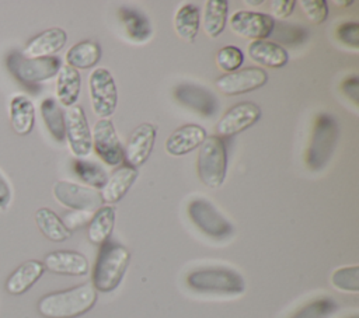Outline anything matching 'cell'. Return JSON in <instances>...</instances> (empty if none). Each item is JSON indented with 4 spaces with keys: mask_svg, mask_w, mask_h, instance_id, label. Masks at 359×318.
Returning a JSON list of instances; mask_svg holds the SVG:
<instances>
[{
    "mask_svg": "<svg viewBox=\"0 0 359 318\" xmlns=\"http://www.w3.org/2000/svg\"><path fill=\"white\" fill-rule=\"evenodd\" d=\"M264 3V0H258V1H247V4H252V6H259V4H262Z\"/></svg>",
    "mask_w": 359,
    "mask_h": 318,
    "instance_id": "7bdbcfd3",
    "label": "cell"
},
{
    "mask_svg": "<svg viewBox=\"0 0 359 318\" xmlns=\"http://www.w3.org/2000/svg\"><path fill=\"white\" fill-rule=\"evenodd\" d=\"M338 6H351L353 1H335Z\"/></svg>",
    "mask_w": 359,
    "mask_h": 318,
    "instance_id": "b9f144b4",
    "label": "cell"
},
{
    "mask_svg": "<svg viewBox=\"0 0 359 318\" xmlns=\"http://www.w3.org/2000/svg\"><path fill=\"white\" fill-rule=\"evenodd\" d=\"M187 283L196 291L240 294L245 289L244 279L236 270L226 268H205L191 272Z\"/></svg>",
    "mask_w": 359,
    "mask_h": 318,
    "instance_id": "5b68a950",
    "label": "cell"
},
{
    "mask_svg": "<svg viewBox=\"0 0 359 318\" xmlns=\"http://www.w3.org/2000/svg\"><path fill=\"white\" fill-rule=\"evenodd\" d=\"M129 259L130 254L123 245L105 241L101 245L93 269V287L102 293L116 289L125 275Z\"/></svg>",
    "mask_w": 359,
    "mask_h": 318,
    "instance_id": "7a4b0ae2",
    "label": "cell"
},
{
    "mask_svg": "<svg viewBox=\"0 0 359 318\" xmlns=\"http://www.w3.org/2000/svg\"><path fill=\"white\" fill-rule=\"evenodd\" d=\"M206 130L199 125H184L175 129L165 140V151L171 155H184L201 147Z\"/></svg>",
    "mask_w": 359,
    "mask_h": 318,
    "instance_id": "e0dca14e",
    "label": "cell"
},
{
    "mask_svg": "<svg viewBox=\"0 0 359 318\" xmlns=\"http://www.w3.org/2000/svg\"><path fill=\"white\" fill-rule=\"evenodd\" d=\"M230 27L237 35L243 38L264 41L272 34L275 28V21L268 14L243 10L231 15Z\"/></svg>",
    "mask_w": 359,
    "mask_h": 318,
    "instance_id": "4fadbf2b",
    "label": "cell"
},
{
    "mask_svg": "<svg viewBox=\"0 0 359 318\" xmlns=\"http://www.w3.org/2000/svg\"><path fill=\"white\" fill-rule=\"evenodd\" d=\"M243 60H244V55L241 49L233 45L224 46L219 49V52L216 53V63L226 73L237 71V69L243 64Z\"/></svg>",
    "mask_w": 359,
    "mask_h": 318,
    "instance_id": "e575fe53",
    "label": "cell"
},
{
    "mask_svg": "<svg viewBox=\"0 0 359 318\" xmlns=\"http://www.w3.org/2000/svg\"><path fill=\"white\" fill-rule=\"evenodd\" d=\"M188 214L202 233L215 240H224L233 234V226L203 198L194 199L189 203Z\"/></svg>",
    "mask_w": 359,
    "mask_h": 318,
    "instance_id": "ba28073f",
    "label": "cell"
},
{
    "mask_svg": "<svg viewBox=\"0 0 359 318\" xmlns=\"http://www.w3.org/2000/svg\"><path fill=\"white\" fill-rule=\"evenodd\" d=\"M45 266L42 262L31 259L21 263L7 279L6 290L13 296L24 294L43 275Z\"/></svg>",
    "mask_w": 359,
    "mask_h": 318,
    "instance_id": "ffe728a7",
    "label": "cell"
},
{
    "mask_svg": "<svg viewBox=\"0 0 359 318\" xmlns=\"http://www.w3.org/2000/svg\"><path fill=\"white\" fill-rule=\"evenodd\" d=\"M304 15L314 24H321L327 20L328 6L324 0H303L300 1Z\"/></svg>",
    "mask_w": 359,
    "mask_h": 318,
    "instance_id": "d590c367",
    "label": "cell"
},
{
    "mask_svg": "<svg viewBox=\"0 0 359 318\" xmlns=\"http://www.w3.org/2000/svg\"><path fill=\"white\" fill-rule=\"evenodd\" d=\"M93 147L98 157L108 165H119L123 161V148L119 143L111 119H98L91 132Z\"/></svg>",
    "mask_w": 359,
    "mask_h": 318,
    "instance_id": "8fae6325",
    "label": "cell"
},
{
    "mask_svg": "<svg viewBox=\"0 0 359 318\" xmlns=\"http://www.w3.org/2000/svg\"><path fill=\"white\" fill-rule=\"evenodd\" d=\"M261 118V108L254 102H238L233 105L217 122L216 130L222 136H233L252 126Z\"/></svg>",
    "mask_w": 359,
    "mask_h": 318,
    "instance_id": "5bb4252c",
    "label": "cell"
},
{
    "mask_svg": "<svg viewBox=\"0 0 359 318\" xmlns=\"http://www.w3.org/2000/svg\"><path fill=\"white\" fill-rule=\"evenodd\" d=\"M41 115L49 130V133L57 140L63 141L66 137L65 113L60 109L59 102L53 97H46L41 102Z\"/></svg>",
    "mask_w": 359,
    "mask_h": 318,
    "instance_id": "f1b7e54d",
    "label": "cell"
},
{
    "mask_svg": "<svg viewBox=\"0 0 359 318\" xmlns=\"http://www.w3.org/2000/svg\"><path fill=\"white\" fill-rule=\"evenodd\" d=\"M337 137L338 126L334 118L327 113L318 115L306 155V163L311 170H321L327 164L335 148Z\"/></svg>",
    "mask_w": 359,
    "mask_h": 318,
    "instance_id": "8992f818",
    "label": "cell"
},
{
    "mask_svg": "<svg viewBox=\"0 0 359 318\" xmlns=\"http://www.w3.org/2000/svg\"><path fill=\"white\" fill-rule=\"evenodd\" d=\"M227 153L219 136H206L198 154V174L208 188H219L226 178Z\"/></svg>",
    "mask_w": 359,
    "mask_h": 318,
    "instance_id": "277c9868",
    "label": "cell"
},
{
    "mask_svg": "<svg viewBox=\"0 0 359 318\" xmlns=\"http://www.w3.org/2000/svg\"><path fill=\"white\" fill-rule=\"evenodd\" d=\"M13 199V189L6 179V177L0 172V210H6L10 206Z\"/></svg>",
    "mask_w": 359,
    "mask_h": 318,
    "instance_id": "ab89813d",
    "label": "cell"
},
{
    "mask_svg": "<svg viewBox=\"0 0 359 318\" xmlns=\"http://www.w3.org/2000/svg\"><path fill=\"white\" fill-rule=\"evenodd\" d=\"M229 3L226 0H208L203 13V29L208 36H219L226 27Z\"/></svg>",
    "mask_w": 359,
    "mask_h": 318,
    "instance_id": "83f0119b",
    "label": "cell"
},
{
    "mask_svg": "<svg viewBox=\"0 0 359 318\" xmlns=\"http://www.w3.org/2000/svg\"><path fill=\"white\" fill-rule=\"evenodd\" d=\"M8 71L22 84H36L55 77L62 62L59 56L25 57L20 50H11L6 57Z\"/></svg>",
    "mask_w": 359,
    "mask_h": 318,
    "instance_id": "3957f363",
    "label": "cell"
},
{
    "mask_svg": "<svg viewBox=\"0 0 359 318\" xmlns=\"http://www.w3.org/2000/svg\"><path fill=\"white\" fill-rule=\"evenodd\" d=\"M35 223L41 233L50 241L60 242L72 235V231L67 230L62 219L48 207H41L35 212Z\"/></svg>",
    "mask_w": 359,
    "mask_h": 318,
    "instance_id": "484cf974",
    "label": "cell"
},
{
    "mask_svg": "<svg viewBox=\"0 0 359 318\" xmlns=\"http://www.w3.org/2000/svg\"><path fill=\"white\" fill-rule=\"evenodd\" d=\"M91 220V213L90 212H81V210H74L73 213H69L65 216V219L62 220L63 224L67 227V230H73L77 227H81L83 224H86L87 221Z\"/></svg>",
    "mask_w": 359,
    "mask_h": 318,
    "instance_id": "74e56055",
    "label": "cell"
},
{
    "mask_svg": "<svg viewBox=\"0 0 359 318\" xmlns=\"http://www.w3.org/2000/svg\"><path fill=\"white\" fill-rule=\"evenodd\" d=\"M294 6H296L294 0H272L271 1L272 14L278 18H285L290 15L294 10Z\"/></svg>",
    "mask_w": 359,
    "mask_h": 318,
    "instance_id": "f35d334b",
    "label": "cell"
},
{
    "mask_svg": "<svg viewBox=\"0 0 359 318\" xmlns=\"http://www.w3.org/2000/svg\"><path fill=\"white\" fill-rule=\"evenodd\" d=\"M355 318H356V317H355Z\"/></svg>",
    "mask_w": 359,
    "mask_h": 318,
    "instance_id": "ee69618b",
    "label": "cell"
},
{
    "mask_svg": "<svg viewBox=\"0 0 359 318\" xmlns=\"http://www.w3.org/2000/svg\"><path fill=\"white\" fill-rule=\"evenodd\" d=\"M81 88L79 70L69 64H62L56 78V98L65 106L76 105Z\"/></svg>",
    "mask_w": 359,
    "mask_h": 318,
    "instance_id": "cb8c5ba5",
    "label": "cell"
},
{
    "mask_svg": "<svg viewBox=\"0 0 359 318\" xmlns=\"http://www.w3.org/2000/svg\"><path fill=\"white\" fill-rule=\"evenodd\" d=\"M101 48L95 41L86 39L73 45L66 53V64L77 69H88L98 63Z\"/></svg>",
    "mask_w": 359,
    "mask_h": 318,
    "instance_id": "4316f807",
    "label": "cell"
},
{
    "mask_svg": "<svg viewBox=\"0 0 359 318\" xmlns=\"http://www.w3.org/2000/svg\"><path fill=\"white\" fill-rule=\"evenodd\" d=\"M43 266L57 275L84 276L88 272L87 258L76 251H53L45 256Z\"/></svg>",
    "mask_w": 359,
    "mask_h": 318,
    "instance_id": "2e32d148",
    "label": "cell"
},
{
    "mask_svg": "<svg viewBox=\"0 0 359 318\" xmlns=\"http://www.w3.org/2000/svg\"><path fill=\"white\" fill-rule=\"evenodd\" d=\"M67 41V35L62 28H49L34 36L21 50L25 57H45L53 56L59 52Z\"/></svg>",
    "mask_w": 359,
    "mask_h": 318,
    "instance_id": "d6986e66",
    "label": "cell"
},
{
    "mask_svg": "<svg viewBox=\"0 0 359 318\" xmlns=\"http://www.w3.org/2000/svg\"><path fill=\"white\" fill-rule=\"evenodd\" d=\"M97 291L91 283L55 291L43 296L38 303V311L45 318H76L93 308Z\"/></svg>",
    "mask_w": 359,
    "mask_h": 318,
    "instance_id": "6da1fadb",
    "label": "cell"
},
{
    "mask_svg": "<svg viewBox=\"0 0 359 318\" xmlns=\"http://www.w3.org/2000/svg\"><path fill=\"white\" fill-rule=\"evenodd\" d=\"M248 56L255 63L273 69L285 66L289 59L285 48L272 41H252L248 45Z\"/></svg>",
    "mask_w": 359,
    "mask_h": 318,
    "instance_id": "603a6c76",
    "label": "cell"
},
{
    "mask_svg": "<svg viewBox=\"0 0 359 318\" xmlns=\"http://www.w3.org/2000/svg\"><path fill=\"white\" fill-rule=\"evenodd\" d=\"M65 127L70 150L77 157H86L93 148L91 130L80 105L69 106L65 112Z\"/></svg>",
    "mask_w": 359,
    "mask_h": 318,
    "instance_id": "30bf717a",
    "label": "cell"
},
{
    "mask_svg": "<svg viewBox=\"0 0 359 318\" xmlns=\"http://www.w3.org/2000/svg\"><path fill=\"white\" fill-rule=\"evenodd\" d=\"M337 308L338 305L332 298L321 297L306 304L289 318H328Z\"/></svg>",
    "mask_w": 359,
    "mask_h": 318,
    "instance_id": "d6a6232c",
    "label": "cell"
},
{
    "mask_svg": "<svg viewBox=\"0 0 359 318\" xmlns=\"http://www.w3.org/2000/svg\"><path fill=\"white\" fill-rule=\"evenodd\" d=\"M174 95L177 101L192 108L198 113L209 118L217 111V101L208 90L201 88L195 84H181L175 88Z\"/></svg>",
    "mask_w": 359,
    "mask_h": 318,
    "instance_id": "ac0fdd59",
    "label": "cell"
},
{
    "mask_svg": "<svg viewBox=\"0 0 359 318\" xmlns=\"http://www.w3.org/2000/svg\"><path fill=\"white\" fill-rule=\"evenodd\" d=\"M337 36L341 42L358 48L359 46V24L358 22H345L341 24L337 29Z\"/></svg>",
    "mask_w": 359,
    "mask_h": 318,
    "instance_id": "8d00e7d4",
    "label": "cell"
},
{
    "mask_svg": "<svg viewBox=\"0 0 359 318\" xmlns=\"http://www.w3.org/2000/svg\"><path fill=\"white\" fill-rule=\"evenodd\" d=\"M268 81V74L261 67H245L233 73L220 76L216 87L224 95H240L262 87Z\"/></svg>",
    "mask_w": 359,
    "mask_h": 318,
    "instance_id": "7c38bea8",
    "label": "cell"
},
{
    "mask_svg": "<svg viewBox=\"0 0 359 318\" xmlns=\"http://www.w3.org/2000/svg\"><path fill=\"white\" fill-rule=\"evenodd\" d=\"M118 13H119L121 21L126 28L128 35L133 41L143 42L150 36L151 28H150L149 20L143 14H140L137 10H133L130 7H121Z\"/></svg>",
    "mask_w": 359,
    "mask_h": 318,
    "instance_id": "4dcf8cb0",
    "label": "cell"
},
{
    "mask_svg": "<svg viewBox=\"0 0 359 318\" xmlns=\"http://www.w3.org/2000/svg\"><path fill=\"white\" fill-rule=\"evenodd\" d=\"M331 282L334 287L342 291H359V266H346L337 269L332 276Z\"/></svg>",
    "mask_w": 359,
    "mask_h": 318,
    "instance_id": "836d02e7",
    "label": "cell"
},
{
    "mask_svg": "<svg viewBox=\"0 0 359 318\" xmlns=\"http://www.w3.org/2000/svg\"><path fill=\"white\" fill-rule=\"evenodd\" d=\"M88 87L94 113L100 119L111 116L118 102V91L112 74L104 67L95 69L90 74Z\"/></svg>",
    "mask_w": 359,
    "mask_h": 318,
    "instance_id": "52a82bcc",
    "label": "cell"
},
{
    "mask_svg": "<svg viewBox=\"0 0 359 318\" xmlns=\"http://www.w3.org/2000/svg\"><path fill=\"white\" fill-rule=\"evenodd\" d=\"M55 199L73 210L81 212H95L102 206L101 193L93 188L81 186L69 181H56L53 184Z\"/></svg>",
    "mask_w": 359,
    "mask_h": 318,
    "instance_id": "9c48e42d",
    "label": "cell"
},
{
    "mask_svg": "<svg viewBox=\"0 0 359 318\" xmlns=\"http://www.w3.org/2000/svg\"><path fill=\"white\" fill-rule=\"evenodd\" d=\"M137 178V170L130 165H122L118 170L112 172V175L107 179V184L104 185L101 191L102 202L107 203H115L121 200L125 193L129 191L132 184Z\"/></svg>",
    "mask_w": 359,
    "mask_h": 318,
    "instance_id": "44dd1931",
    "label": "cell"
},
{
    "mask_svg": "<svg viewBox=\"0 0 359 318\" xmlns=\"http://www.w3.org/2000/svg\"><path fill=\"white\" fill-rule=\"evenodd\" d=\"M115 224V209L112 206H101L95 210L88 224V240L95 245H102L108 241Z\"/></svg>",
    "mask_w": 359,
    "mask_h": 318,
    "instance_id": "d4e9b609",
    "label": "cell"
},
{
    "mask_svg": "<svg viewBox=\"0 0 359 318\" xmlns=\"http://www.w3.org/2000/svg\"><path fill=\"white\" fill-rule=\"evenodd\" d=\"M10 123L13 130L20 136L31 133L35 123V108L32 101L27 95L17 94L11 98Z\"/></svg>",
    "mask_w": 359,
    "mask_h": 318,
    "instance_id": "7402d4cb",
    "label": "cell"
},
{
    "mask_svg": "<svg viewBox=\"0 0 359 318\" xmlns=\"http://www.w3.org/2000/svg\"><path fill=\"white\" fill-rule=\"evenodd\" d=\"M156 133V127L151 123H142L135 127L123 150V158L128 165L136 168L147 161L154 146Z\"/></svg>",
    "mask_w": 359,
    "mask_h": 318,
    "instance_id": "9a60e30c",
    "label": "cell"
},
{
    "mask_svg": "<svg viewBox=\"0 0 359 318\" xmlns=\"http://www.w3.org/2000/svg\"><path fill=\"white\" fill-rule=\"evenodd\" d=\"M342 90L355 104L359 102V80L356 76H352L348 80H345L342 84Z\"/></svg>",
    "mask_w": 359,
    "mask_h": 318,
    "instance_id": "60d3db41",
    "label": "cell"
},
{
    "mask_svg": "<svg viewBox=\"0 0 359 318\" xmlns=\"http://www.w3.org/2000/svg\"><path fill=\"white\" fill-rule=\"evenodd\" d=\"M74 171L80 179H83L87 185L93 186L95 189H102L108 179L105 170L101 168L95 163L77 160V161H74Z\"/></svg>",
    "mask_w": 359,
    "mask_h": 318,
    "instance_id": "1f68e13d",
    "label": "cell"
},
{
    "mask_svg": "<svg viewBox=\"0 0 359 318\" xmlns=\"http://www.w3.org/2000/svg\"><path fill=\"white\" fill-rule=\"evenodd\" d=\"M199 8L194 4H185L182 6L177 13L174 18V25L177 34L187 42H194L198 31H199Z\"/></svg>",
    "mask_w": 359,
    "mask_h": 318,
    "instance_id": "f546056e",
    "label": "cell"
}]
</instances>
